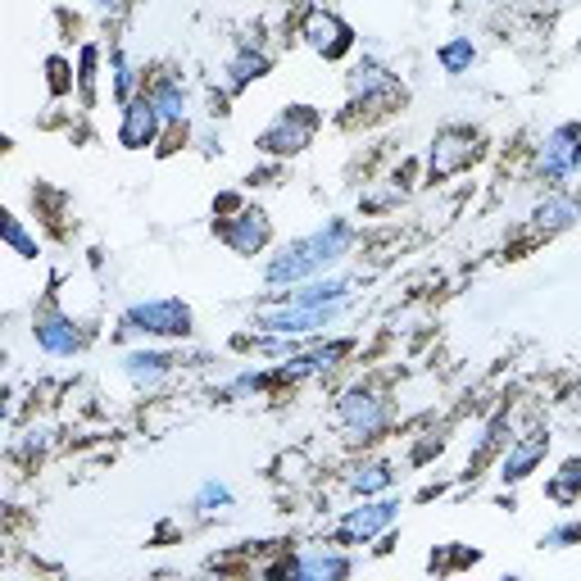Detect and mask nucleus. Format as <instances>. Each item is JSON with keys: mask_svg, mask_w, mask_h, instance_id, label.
I'll return each mask as SVG.
<instances>
[{"mask_svg": "<svg viewBox=\"0 0 581 581\" xmlns=\"http://www.w3.org/2000/svg\"><path fill=\"white\" fill-rule=\"evenodd\" d=\"M350 246H355V227L345 223V218H332V223H323L318 232H309V237L291 241V246H286L282 255L268 264V282H273V286L300 282V277H309V273H318V268H327L332 259H341Z\"/></svg>", "mask_w": 581, "mask_h": 581, "instance_id": "1", "label": "nucleus"}, {"mask_svg": "<svg viewBox=\"0 0 581 581\" xmlns=\"http://www.w3.org/2000/svg\"><path fill=\"white\" fill-rule=\"evenodd\" d=\"M123 332L137 336H191V309L182 300H141L123 314Z\"/></svg>", "mask_w": 581, "mask_h": 581, "instance_id": "2", "label": "nucleus"}, {"mask_svg": "<svg viewBox=\"0 0 581 581\" xmlns=\"http://www.w3.org/2000/svg\"><path fill=\"white\" fill-rule=\"evenodd\" d=\"M318 123L323 119H318L309 105H286L273 119V128L259 137V146H264V155H296V150H305L309 141H314Z\"/></svg>", "mask_w": 581, "mask_h": 581, "instance_id": "3", "label": "nucleus"}, {"mask_svg": "<svg viewBox=\"0 0 581 581\" xmlns=\"http://www.w3.org/2000/svg\"><path fill=\"white\" fill-rule=\"evenodd\" d=\"M336 418L345 423V432L355 441H373L377 432L386 427V400L373 391H350L341 404H336Z\"/></svg>", "mask_w": 581, "mask_h": 581, "instance_id": "4", "label": "nucleus"}, {"mask_svg": "<svg viewBox=\"0 0 581 581\" xmlns=\"http://www.w3.org/2000/svg\"><path fill=\"white\" fill-rule=\"evenodd\" d=\"M577 164H581V123H559V128L545 137L541 173L550 182H563V178H572Z\"/></svg>", "mask_w": 581, "mask_h": 581, "instance_id": "5", "label": "nucleus"}, {"mask_svg": "<svg viewBox=\"0 0 581 581\" xmlns=\"http://www.w3.org/2000/svg\"><path fill=\"white\" fill-rule=\"evenodd\" d=\"M300 37H305L309 50H318L323 60H341L345 50L355 46V32L345 28V23L336 19L332 10H309L305 14V28H300Z\"/></svg>", "mask_w": 581, "mask_h": 581, "instance_id": "6", "label": "nucleus"}, {"mask_svg": "<svg viewBox=\"0 0 581 581\" xmlns=\"http://www.w3.org/2000/svg\"><path fill=\"white\" fill-rule=\"evenodd\" d=\"M477 159V137L473 132H459V128H450V132H441L436 137V150H432V178L441 182V178H450V173H459V168H468Z\"/></svg>", "mask_w": 581, "mask_h": 581, "instance_id": "7", "label": "nucleus"}, {"mask_svg": "<svg viewBox=\"0 0 581 581\" xmlns=\"http://www.w3.org/2000/svg\"><path fill=\"white\" fill-rule=\"evenodd\" d=\"M32 336H37V345L46 355H73L82 345L78 323H73L69 314H60V309H46V314L32 318Z\"/></svg>", "mask_w": 581, "mask_h": 581, "instance_id": "8", "label": "nucleus"}, {"mask_svg": "<svg viewBox=\"0 0 581 581\" xmlns=\"http://www.w3.org/2000/svg\"><path fill=\"white\" fill-rule=\"evenodd\" d=\"M268 237H273V227H268L264 209H241L232 223H223V241L237 250V255H255V250H264Z\"/></svg>", "mask_w": 581, "mask_h": 581, "instance_id": "9", "label": "nucleus"}, {"mask_svg": "<svg viewBox=\"0 0 581 581\" xmlns=\"http://www.w3.org/2000/svg\"><path fill=\"white\" fill-rule=\"evenodd\" d=\"M395 509H400V504L395 500H382V504H364V509H350L341 518V541L345 545H355V541H373L377 532H382V527H391L395 522Z\"/></svg>", "mask_w": 581, "mask_h": 581, "instance_id": "10", "label": "nucleus"}, {"mask_svg": "<svg viewBox=\"0 0 581 581\" xmlns=\"http://www.w3.org/2000/svg\"><path fill=\"white\" fill-rule=\"evenodd\" d=\"M159 109H155V100L150 96H137V100H128V109H123V128H119V141L128 150H146L150 141H155V132H159Z\"/></svg>", "mask_w": 581, "mask_h": 581, "instance_id": "11", "label": "nucleus"}, {"mask_svg": "<svg viewBox=\"0 0 581 581\" xmlns=\"http://www.w3.org/2000/svg\"><path fill=\"white\" fill-rule=\"evenodd\" d=\"M545 450H550V436L545 432H532V436H522V441L509 445V454H504V482H522V477H532L536 473V463L545 459Z\"/></svg>", "mask_w": 581, "mask_h": 581, "instance_id": "12", "label": "nucleus"}, {"mask_svg": "<svg viewBox=\"0 0 581 581\" xmlns=\"http://www.w3.org/2000/svg\"><path fill=\"white\" fill-rule=\"evenodd\" d=\"M286 572H291V577H345V572H350V559H341V554H332V550H300L296 559L286 563Z\"/></svg>", "mask_w": 581, "mask_h": 581, "instance_id": "13", "label": "nucleus"}, {"mask_svg": "<svg viewBox=\"0 0 581 581\" xmlns=\"http://www.w3.org/2000/svg\"><path fill=\"white\" fill-rule=\"evenodd\" d=\"M350 282L345 277H314L305 282L300 291H291V305H309V309H327V305H341Z\"/></svg>", "mask_w": 581, "mask_h": 581, "instance_id": "14", "label": "nucleus"}, {"mask_svg": "<svg viewBox=\"0 0 581 581\" xmlns=\"http://www.w3.org/2000/svg\"><path fill=\"white\" fill-rule=\"evenodd\" d=\"M581 218V200L572 196H550L541 209H536V223L545 227V232H559V227H572Z\"/></svg>", "mask_w": 581, "mask_h": 581, "instance_id": "15", "label": "nucleus"}, {"mask_svg": "<svg viewBox=\"0 0 581 581\" xmlns=\"http://www.w3.org/2000/svg\"><path fill=\"white\" fill-rule=\"evenodd\" d=\"M350 91H355V96H364V100L395 96V78L386 69H377V64H359L355 78H350Z\"/></svg>", "mask_w": 581, "mask_h": 581, "instance_id": "16", "label": "nucleus"}, {"mask_svg": "<svg viewBox=\"0 0 581 581\" xmlns=\"http://www.w3.org/2000/svg\"><path fill=\"white\" fill-rule=\"evenodd\" d=\"M150 100H155L164 123H187V96L178 91V82H159V87L150 91Z\"/></svg>", "mask_w": 581, "mask_h": 581, "instance_id": "17", "label": "nucleus"}, {"mask_svg": "<svg viewBox=\"0 0 581 581\" xmlns=\"http://www.w3.org/2000/svg\"><path fill=\"white\" fill-rule=\"evenodd\" d=\"M168 368H173V355H164V350H137V355H128V377H137V382H155Z\"/></svg>", "mask_w": 581, "mask_h": 581, "instance_id": "18", "label": "nucleus"}, {"mask_svg": "<svg viewBox=\"0 0 581 581\" xmlns=\"http://www.w3.org/2000/svg\"><path fill=\"white\" fill-rule=\"evenodd\" d=\"M264 73H268V55L246 50V55H237V60H232V78H227V87L241 91V87H250L255 78H264Z\"/></svg>", "mask_w": 581, "mask_h": 581, "instance_id": "19", "label": "nucleus"}, {"mask_svg": "<svg viewBox=\"0 0 581 581\" xmlns=\"http://www.w3.org/2000/svg\"><path fill=\"white\" fill-rule=\"evenodd\" d=\"M436 60L445 64V73H463V69H468V64L477 60L473 37H454V41H445V46L436 50Z\"/></svg>", "mask_w": 581, "mask_h": 581, "instance_id": "20", "label": "nucleus"}, {"mask_svg": "<svg viewBox=\"0 0 581 581\" xmlns=\"http://www.w3.org/2000/svg\"><path fill=\"white\" fill-rule=\"evenodd\" d=\"M577 491H581V459H568L563 463V473L550 482V495L568 504V500H577Z\"/></svg>", "mask_w": 581, "mask_h": 581, "instance_id": "21", "label": "nucleus"}, {"mask_svg": "<svg viewBox=\"0 0 581 581\" xmlns=\"http://www.w3.org/2000/svg\"><path fill=\"white\" fill-rule=\"evenodd\" d=\"M350 486H355L359 495L386 491V486H391V468H386V463H368V468H359V473L350 477Z\"/></svg>", "mask_w": 581, "mask_h": 581, "instance_id": "22", "label": "nucleus"}, {"mask_svg": "<svg viewBox=\"0 0 581 581\" xmlns=\"http://www.w3.org/2000/svg\"><path fill=\"white\" fill-rule=\"evenodd\" d=\"M5 246H10L19 259H37V241L23 232L19 218H5Z\"/></svg>", "mask_w": 581, "mask_h": 581, "instance_id": "23", "label": "nucleus"}, {"mask_svg": "<svg viewBox=\"0 0 581 581\" xmlns=\"http://www.w3.org/2000/svg\"><path fill=\"white\" fill-rule=\"evenodd\" d=\"M200 509L205 513H218V509H227V504H232V491H227L223 482H205V491H200Z\"/></svg>", "mask_w": 581, "mask_h": 581, "instance_id": "24", "label": "nucleus"}, {"mask_svg": "<svg viewBox=\"0 0 581 581\" xmlns=\"http://www.w3.org/2000/svg\"><path fill=\"white\" fill-rule=\"evenodd\" d=\"M96 60H100V50H96V46H82L78 82H82V96H87V100H91V87H96Z\"/></svg>", "mask_w": 581, "mask_h": 581, "instance_id": "25", "label": "nucleus"}, {"mask_svg": "<svg viewBox=\"0 0 581 581\" xmlns=\"http://www.w3.org/2000/svg\"><path fill=\"white\" fill-rule=\"evenodd\" d=\"M114 91H119V100H128V91H132V69L123 60V50H114Z\"/></svg>", "mask_w": 581, "mask_h": 581, "instance_id": "26", "label": "nucleus"}, {"mask_svg": "<svg viewBox=\"0 0 581 581\" xmlns=\"http://www.w3.org/2000/svg\"><path fill=\"white\" fill-rule=\"evenodd\" d=\"M568 541H581V522H563V527H554L541 545H554V550H559V545H568Z\"/></svg>", "mask_w": 581, "mask_h": 581, "instance_id": "27", "label": "nucleus"}, {"mask_svg": "<svg viewBox=\"0 0 581 581\" xmlns=\"http://www.w3.org/2000/svg\"><path fill=\"white\" fill-rule=\"evenodd\" d=\"M46 69H50V91H55V96H60V91H69V78H64V73H69V64H64V60H50Z\"/></svg>", "mask_w": 581, "mask_h": 581, "instance_id": "28", "label": "nucleus"}]
</instances>
